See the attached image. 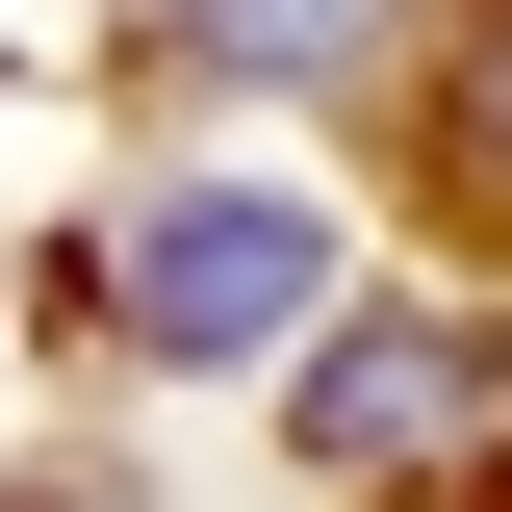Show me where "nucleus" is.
<instances>
[{"instance_id": "nucleus-3", "label": "nucleus", "mask_w": 512, "mask_h": 512, "mask_svg": "<svg viewBox=\"0 0 512 512\" xmlns=\"http://www.w3.org/2000/svg\"><path fill=\"white\" fill-rule=\"evenodd\" d=\"M436 180L512 231V0H461V52H436Z\"/></svg>"}, {"instance_id": "nucleus-1", "label": "nucleus", "mask_w": 512, "mask_h": 512, "mask_svg": "<svg viewBox=\"0 0 512 512\" xmlns=\"http://www.w3.org/2000/svg\"><path fill=\"white\" fill-rule=\"evenodd\" d=\"M308 205L282 180H231V205H154V231H128V333H154V359H256V333H308Z\"/></svg>"}, {"instance_id": "nucleus-5", "label": "nucleus", "mask_w": 512, "mask_h": 512, "mask_svg": "<svg viewBox=\"0 0 512 512\" xmlns=\"http://www.w3.org/2000/svg\"><path fill=\"white\" fill-rule=\"evenodd\" d=\"M461 512H512V461H487V487H461Z\"/></svg>"}, {"instance_id": "nucleus-4", "label": "nucleus", "mask_w": 512, "mask_h": 512, "mask_svg": "<svg viewBox=\"0 0 512 512\" xmlns=\"http://www.w3.org/2000/svg\"><path fill=\"white\" fill-rule=\"evenodd\" d=\"M359 52V0H205V77H333Z\"/></svg>"}, {"instance_id": "nucleus-2", "label": "nucleus", "mask_w": 512, "mask_h": 512, "mask_svg": "<svg viewBox=\"0 0 512 512\" xmlns=\"http://www.w3.org/2000/svg\"><path fill=\"white\" fill-rule=\"evenodd\" d=\"M461 410H487V333H436V308H384V333L308 359V461H410V436H461Z\"/></svg>"}]
</instances>
